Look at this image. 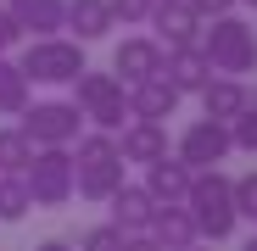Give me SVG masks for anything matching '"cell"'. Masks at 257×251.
Listing matches in <instances>:
<instances>
[{
	"mask_svg": "<svg viewBox=\"0 0 257 251\" xmlns=\"http://www.w3.org/2000/svg\"><path fill=\"white\" fill-rule=\"evenodd\" d=\"M185 212H190V223H196L201 240H212V245L229 240L235 223H240V212H235V179L218 173V167L196 173L190 179V195H185Z\"/></svg>",
	"mask_w": 257,
	"mask_h": 251,
	"instance_id": "6da1fadb",
	"label": "cell"
},
{
	"mask_svg": "<svg viewBox=\"0 0 257 251\" xmlns=\"http://www.w3.org/2000/svg\"><path fill=\"white\" fill-rule=\"evenodd\" d=\"M28 101H34L28 73H23L12 56H0V112H6V117H23V112H28Z\"/></svg>",
	"mask_w": 257,
	"mask_h": 251,
	"instance_id": "ffe728a7",
	"label": "cell"
},
{
	"mask_svg": "<svg viewBox=\"0 0 257 251\" xmlns=\"http://www.w3.org/2000/svg\"><path fill=\"white\" fill-rule=\"evenodd\" d=\"M240 251H257V234H251V240H246V245H240Z\"/></svg>",
	"mask_w": 257,
	"mask_h": 251,
	"instance_id": "4dcf8cb0",
	"label": "cell"
},
{
	"mask_svg": "<svg viewBox=\"0 0 257 251\" xmlns=\"http://www.w3.org/2000/svg\"><path fill=\"white\" fill-rule=\"evenodd\" d=\"M73 162H78V195H84V201H112V195L128 184V173H123L128 162L117 156V134H101V129L78 134Z\"/></svg>",
	"mask_w": 257,
	"mask_h": 251,
	"instance_id": "3957f363",
	"label": "cell"
},
{
	"mask_svg": "<svg viewBox=\"0 0 257 251\" xmlns=\"http://www.w3.org/2000/svg\"><path fill=\"white\" fill-rule=\"evenodd\" d=\"M123 251H162L151 234H123Z\"/></svg>",
	"mask_w": 257,
	"mask_h": 251,
	"instance_id": "f1b7e54d",
	"label": "cell"
},
{
	"mask_svg": "<svg viewBox=\"0 0 257 251\" xmlns=\"http://www.w3.org/2000/svg\"><path fill=\"white\" fill-rule=\"evenodd\" d=\"M34 251H78V245H67V240H39Z\"/></svg>",
	"mask_w": 257,
	"mask_h": 251,
	"instance_id": "f546056e",
	"label": "cell"
},
{
	"mask_svg": "<svg viewBox=\"0 0 257 251\" xmlns=\"http://www.w3.org/2000/svg\"><path fill=\"white\" fill-rule=\"evenodd\" d=\"M201 56H207V67L218 73V78H240V73H251L257 67V28L246 23V17H212V23H201Z\"/></svg>",
	"mask_w": 257,
	"mask_h": 251,
	"instance_id": "7a4b0ae2",
	"label": "cell"
},
{
	"mask_svg": "<svg viewBox=\"0 0 257 251\" xmlns=\"http://www.w3.org/2000/svg\"><path fill=\"white\" fill-rule=\"evenodd\" d=\"M78 251H123V229L117 223H95L90 234L78 240Z\"/></svg>",
	"mask_w": 257,
	"mask_h": 251,
	"instance_id": "d4e9b609",
	"label": "cell"
},
{
	"mask_svg": "<svg viewBox=\"0 0 257 251\" xmlns=\"http://www.w3.org/2000/svg\"><path fill=\"white\" fill-rule=\"evenodd\" d=\"M23 184L34 195V206H67L78 195V162L67 145H39L34 162L23 167Z\"/></svg>",
	"mask_w": 257,
	"mask_h": 251,
	"instance_id": "5b68a950",
	"label": "cell"
},
{
	"mask_svg": "<svg viewBox=\"0 0 257 251\" xmlns=\"http://www.w3.org/2000/svg\"><path fill=\"white\" fill-rule=\"evenodd\" d=\"M117 156L123 162H140V167L162 162L168 156V129H162V123H128L123 140H117Z\"/></svg>",
	"mask_w": 257,
	"mask_h": 251,
	"instance_id": "ac0fdd59",
	"label": "cell"
},
{
	"mask_svg": "<svg viewBox=\"0 0 257 251\" xmlns=\"http://www.w3.org/2000/svg\"><path fill=\"white\" fill-rule=\"evenodd\" d=\"M229 140H235V151H251V156H257V101L229 123Z\"/></svg>",
	"mask_w": 257,
	"mask_h": 251,
	"instance_id": "cb8c5ba5",
	"label": "cell"
},
{
	"mask_svg": "<svg viewBox=\"0 0 257 251\" xmlns=\"http://www.w3.org/2000/svg\"><path fill=\"white\" fill-rule=\"evenodd\" d=\"M235 151V140H229V123H212V117H201V123H190V129L179 134V162L190 167V173H207V167H218L224 156Z\"/></svg>",
	"mask_w": 257,
	"mask_h": 251,
	"instance_id": "ba28073f",
	"label": "cell"
},
{
	"mask_svg": "<svg viewBox=\"0 0 257 251\" xmlns=\"http://www.w3.org/2000/svg\"><path fill=\"white\" fill-rule=\"evenodd\" d=\"M179 90L168 78H146V84H128V117L135 123H162V117H174L179 112Z\"/></svg>",
	"mask_w": 257,
	"mask_h": 251,
	"instance_id": "7c38bea8",
	"label": "cell"
},
{
	"mask_svg": "<svg viewBox=\"0 0 257 251\" xmlns=\"http://www.w3.org/2000/svg\"><path fill=\"white\" fill-rule=\"evenodd\" d=\"M146 28H157L151 39H157L162 51H179V45H196V39H201V17L185 6V0H157Z\"/></svg>",
	"mask_w": 257,
	"mask_h": 251,
	"instance_id": "30bf717a",
	"label": "cell"
},
{
	"mask_svg": "<svg viewBox=\"0 0 257 251\" xmlns=\"http://www.w3.org/2000/svg\"><path fill=\"white\" fill-rule=\"evenodd\" d=\"M62 28H67V39H78V45H95V39H106L117 23H112V6H106V0H67Z\"/></svg>",
	"mask_w": 257,
	"mask_h": 251,
	"instance_id": "9a60e30c",
	"label": "cell"
},
{
	"mask_svg": "<svg viewBox=\"0 0 257 251\" xmlns=\"http://www.w3.org/2000/svg\"><path fill=\"white\" fill-rule=\"evenodd\" d=\"M28 162H34V145L23 140V129H17V123L0 129V173H23Z\"/></svg>",
	"mask_w": 257,
	"mask_h": 251,
	"instance_id": "7402d4cb",
	"label": "cell"
},
{
	"mask_svg": "<svg viewBox=\"0 0 257 251\" xmlns=\"http://www.w3.org/2000/svg\"><path fill=\"white\" fill-rule=\"evenodd\" d=\"M106 206H112V223H117L123 234H146L151 218H157V201L146 195V184H123Z\"/></svg>",
	"mask_w": 257,
	"mask_h": 251,
	"instance_id": "e0dca14e",
	"label": "cell"
},
{
	"mask_svg": "<svg viewBox=\"0 0 257 251\" xmlns=\"http://www.w3.org/2000/svg\"><path fill=\"white\" fill-rule=\"evenodd\" d=\"M23 140L39 151V145H73L84 134V112L73 101H28V112L17 117Z\"/></svg>",
	"mask_w": 257,
	"mask_h": 251,
	"instance_id": "52a82bcc",
	"label": "cell"
},
{
	"mask_svg": "<svg viewBox=\"0 0 257 251\" xmlns=\"http://www.w3.org/2000/svg\"><path fill=\"white\" fill-rule=\"evenodd\" d=\"M157 78H168L179 95H201V90H207V84L218 78V73L207 67L201 45H179V51H162V73H157Z\"/></svg>",
	"mask_w": 257,
	"mask_h": 251,
	"instance_id": "8fae6325",
	"label": "cell"
},
{
	"mask_svg": "<svg viewBox=\"0 0 257 251\" xmlns=\"http://www.w3.org/2000/svg\"><path fill=\"white\" fill-rule=\"evenodd\" d=\"M235 212L257 223V173H240L235 179Z\"/></svg>",
	"mask_w": 257,
	"mask_h": 251,
	"instance_id": "484cf974",
	"label": "cell"
},
{
	"mask_svg": "<svg viewBox=\"0 0 257 251\" xmlns=\"http://www.w3.org/2000/svg\"><path fill=\"white\" fill-rule=\"evenodd\" d=\"M190 179H196V173H190L179 156H162V162H151V167H146V195H151L157 206H185Z\"/></svg>",
	"mask_w": 257,
	"mask_h": 251,
	"instance_id": "4fadbf2b",
	"label": "cell"
},
{
	"mask_svg": "<svg viewBox=\"0 0 257 251\" xmlns=\"http://www.w3.org/2000/svg\"><path fill=\"white\" fill-rule=\"evenodd\" d=\"M112 73H117V84L128 90V84H146V78H157L162 73V45L151 34H128L123 45L112 51Z\"/></svg>",
	"mask_w": 257,
	"mask_h": 251,
	"instance_id": "9c48e42d",
	"label": "cell"
},
{
	"mask_svg": "<svg viewBox=\"0 0 257 251\" xmlns=\"http://www.w3.org/2000/svg\"><path fill=\"white\" fill-rule=\"evenodd\" d=\"M235 6H251V12H257V0H235Z\"/></svg>",
	"mask_w": 257,
	"mask_h": 251,
	"instance_id": "1f68e13d",
	"label": "cell"
},
{
	"mask_svg": "<svg viewBox=\"0 0 257 251\" xmlns=\"http://www.w3.org/2000/svg\"><path fill=\"white\" fill-rule=\"evenodd\" d=\"M17 39H23V28L12 23V12H6V6H0V56H12V45H17Z\"/></svg>",
	"mask_w": 257,
	"mask_h": 251,
	"instance_id": "83f0119b",
	"label": "cell"
},
{
	"mask_svg": "<svg viewBox=\"0 0 257 251\" xmlns=\"http://www.w3.org/2000/svg\"><path fill=\"white\" fill-rule=\"evenodd\" d=\"M106 6H112V23H123V28H146L157 0H106Z\"/></svg>",
	"mask_w": 257,
	"mask_h": 251,
	"instance_id": "603a6c76",
	"label": "cell"
},
{
	"mask_svg": "<svg viewBox=\"0 0 257 251\" xmlns=\"http://www.w3.org/2000/svg\"><path fill=\"white\" fill-rule=\"evenodd\" d=\"M73 106L101 134H123L128 123H135V117H128V90L117 84V73H90V67H84L73 78Z\"/></svg>",
	"mask_w": 257,
	"mask_h": 251,
	"instance_id": "277c9868",
	"label": "cell"
},
{
	"mask_svg": "<svg viewBox=\"0 0 257 251\" xmlns=\"http://www.w3.org/2000/svg\"><path fill=\"white\" fill-rule=\"evenodd\" d=\"M190 251H207V245H201V240H196V245H190Z\"/></svg>",
	"mask_w": 257,
	"mask_h": 251,
	"instance_id": "d6a6232c",
	"label": "cell"
},
{
	"mask_svg": "<svg viewBox=\"0 0 257 251\" xmlns=\"http://www.w3.org/2000/svg\"><path fill=\"white\" fill-rule=\"evenodd\" d=\"M185 6H190L201 23H212V17H229V12H235V0H185Z\"/></svg>",
	"mask_w": 257,
	"mask_h": 251,
	"instance_id": "4316f807",
	"label": "cell"
},
{
	"mask_svg": "<svg viewBox=\"0 0 257 251\" xmlns=\"http://www.w3.org/2000/svg\"><path fill=\"white\" fill-rule=\"evenodd\" d=\"M28 206H34V195H28L23 173H0V223H23Z\"/></svg>",
	"mask_w": 257,
	"mask_h": 251,
	"instance_id": "44dd1931",
	"label": "cell"
},
{
	"mask_svg": "<svg viewBox=\"0 0 257 251\" xmlns=\"http://www.w3.org/2000/svg\"><path fill=\"white\" fill-rule=\"evenodd\" d=\"M251 101H257V90H251L246 78H212L207 90H201V112H207L212 123H235Z\"/></svg>",
	"mask_w": 257,
	"mask_h": 251,
	"instance_id": "5bb4252c",
	"label": "cell"
},
{
	"mask_svg": "<svg viewBox=\"0 0 257 251\" xmlns=\"http://www.w3.org/2000/svg\"><path fill=\"white\" fill-rule=\"evenodd\" d=\"M6 12H12V23H17L23 34H34V39H51V34H62L67 0H6Z\"/></svg>",
	"mask_w": 257,
	"mask_h": 251,
	"instance_id": "2e32d148",
	"label": "cell"
},
{
	"mask_svg": "<svg viewBox=\"0 0 257 251\" xmlns=\"http://www.w3.org/2000/svg\"><path fill=\"white\" fill-rule=\"evenodd\" d=\"M146 234H151L162 251H190V245L201 240L185 206H157V218H151V229H146Z\"/></svg>",
	"mask_w": 257,
	"mask_h": 251,
	"instance_id": "d6986e66",
	"label": "cell"
},
{
	"mask_svg": "<svg viewBox=\"0 0 257 251\" xmlns=\"http://www.w3.org/2000/svg\"><path fill=\"white\" fill-rule=\"evenodd\" d=\"M17 67L28 73V84H73L90 62H84V45H78V39L51 34V39H28L23 56H17Z\"/></svg>",
	"mask_w": 257,
	"mask_h": 251,
	"instance_id": "8992f818",
	"label": "cell"
}]
</instances>
